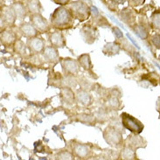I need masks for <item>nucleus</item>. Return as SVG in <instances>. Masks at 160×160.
<instances>
[{
  "label": "nucleus",
  "instance_id": "f257e3e1",
  "mask_svg": "<svg viewBox=\"0 0 160 160\" xmlns=\"http://www.w3.org/2000/svg\"><path fill=\"white\" fill-rule=\"evenodd\" d=\"M50 24L56 30H68L74 25V17L69 9L61 5L51 14Z\"/></svg>",
  "mask_w": 160,
  "mask_h": 160
},
{
  "label": "nucleus",
  "instance_id": "f03ea898",
  "mask_svg": "<svg viewBox=\"0 0 160 160\" xmlns=\"http://www.w3.org/2000/svg\"><path fill=\"white\" fill-rule=\"evenodd\" d=\"M69 11L72 13L74 18H76L79 21H85L87 20L91 14V9L86 2L82 0H77L71 2L68 4Z\"/></svg>",
  "mask_w": 160,
  "mask_h": 160
},
{
  "label": "nucleus",
  "instance_id": "7ed1b4c3",
  "mask_svg": "<svg viewBox=\"0 0 160 160\" xmlns=\"http://www.w3.org/2000/svg\"><path fill=\"white\" fill-rule=\"evenodd\" d=\"M104 140L113 147H121L122 143V134L119 130L112 126L107 127L103 131Z\"/></svg>",
  "mask_w": 160,
  "mask_h": 160
},
{
  "label": "nucleus",
  "instance_id": "20e7f679",
  "mask_svg": "<svg viewBox=\"0 0 160 160\" xmlns=\"http://www.w3.org/2000/svg\"><path fill=\"white\" fill-rule=\"evenodd\" d=\"M122 124L126 130H129L130 132L134 134H140L143 130V125L141 122L130 116L128 113L121 114Z\"/></svg>",
  "mask_w": 160,
  "mask_h": 160
},
{
  "label": "nucleus",
  "instance_id": "39448f33",
  "mask_svg": "<svg viewBox=\"0 0 160 160\" xmlns=\"http://www.w3.org/2000/svg\"><path fill=\"white\" fill-rule=\"evenodd\" d=\"M17 19L12 6L4 5L1 8V24L7 27H12Z\"/></svg>",
  "mask_w": 160,
  "mask_h": 160
},
{
  "label": "nucleus",
  "instance_id": "423d86ee",
  "mask_svg": "<svg viewBox=\"0 0 160 160\" xmlns=\"http://www.w3.org/2000/svg\"><path fill=\"white\" fill-rule=\"evenodd\" d=\"M30 21L39 33H45L50 30V26L48 24V21L40 13L31 15Z\"/></svg>",
  "mask_w": 160,
  "mask_h": 160
},
{
  "label": "nucleus",
  "instance_id": "0eeeda50",
  "mask_svg": "<svg viewBox=\"0 0 160 160\" xmlns=\"http://www.w3.org/2000/svg\"><path fill=\"white\" fill-rule=\"evenodd\" d=\"M61 65L63 72L66 74H71V75L78 74L81 66L78 60L76 61L71 58H64L61 60Z\"/></svg>",
  "mask_w": 160,
  "mask_h": 160
},
{
  "label": "nucleus",
  "instance_id": "6e6552de",
  "mask_svg": "<svg viewBox=\"0 0 160 160\" xmlns=\"http://www.w3.org/2000/svg\"><path fill=\"white\" fill-rule=\"evenodd\" d=\"M26 46L32 54H39V53L43 52L44 49L46 48L44 39L42 38L37 37V36L29 38L27 39Z\"/></svg>",
  "mask_w": 160,
  "mask_h": 160
},
{
  "label": "nucleus",
  "instance_id": "1a4fd4ad",
  "mask_svg": "<svg viewBox=\"0 0 160 160\" xmlns=\"http://www.w3.org/2000/svg\"><path fill=\"white\" fill-rule=\"evenodd\" d=\"M71 147H72V152L74 153V156L81 158V159L88 158L92 155V150L87 144H83V143H73Z\"/></svg>",
  "mask_w": 160,
  "mask_h": 160
},
{
  "label": "nucleus",
  "instance_id": "9d476101",
  "mask_svg": "<svg viewBox=\"0 0 160 160\" xmlns=\"http://www.w3.org/2000/svg\"><path fill=\"white\" fill-rule=\"evenodd\" d=\"M80 34L82 36V39L84 42H86L88 45L95 43V41L97 39V30L94 26L88 25L84 26L80 31Z\"/></svg>",
  "mask_w": 160,
  "mask_h": 160
},
{
  "label": "nucleus",
  "instance_id": "9b49d317",
  "mask_svg": "<svg viewBox=\"0 0 160 160\" xmlns=\"http://www.w3.org/2000/svg\"><path fill=\"white\" fill-rule=\"evenodd\" d=\"M57 49L58 48H54L52 46H48V47L45 48L42 54H43V58L46 62L50 63V64H55L57 62H59L60 55H59Z\"/></svg>",
  "mask_w": 160,
  "mask_h": 160
},
{
  "label": "nucleus",
  "instance_id": "f8f14e48",
  "mask_svg": "<svg viewBox=\"0 0 160 160\" xmlns=\"http://www.w3.org/2000/svg\"><path fill=\"white\" fill-rule=\"evenodd\" d=\"M49 41L52 47L56 48H62L66 46V39L61 31L56 30L48 35Z\"/></svg>",
  "mask_w": 160,
  "mask_h": 160
},
{
  "label": "nucleus",
  "instance_id": "ddd939ff",
  "mask_svg": "<svg viewBox=\"0 0 160 160\" xmlns=\"http://www.w3.org/2000/svg\"><path fill=\"white\" fill-rule=\"evenodd\" d=\"M18 40L16 32L11 29V27H7L6 29L2 30L1 32V43L4 46H12L14 45Z\"/></svg>",
  "mask_w": 160,
  "mask_h": 160
},
{
  "label": "nucleus",
  "instance_id": "4468645a",
  "mask_svg": "<svg viewBox=\"0 0 160 160\" xmlns=\"http://www.w3.org/2000/svg\"><path fill=\"white\" fill-rule=\"evenodd\" d=\"M18 31L22 36L26 37L27 39L37 36L39 32L32 23H23L18 27Z\"/></svg>",
  "mask_w": 160,
  "mask_h": 160
},
{
  "label": "nucleus",
  "instance_id": "2eb2a0df",
  "mask_svg": "<svg viewBox=\"0 0 160 160\" xmlns=\"http://www.w3.org/2000/svg\"><path fill=\"white\" fill-rule=\"evenodd\" d=\"M61 102L64 103L72 105L74 103L76 97L74 95V92L72 90V88L69 87H63L61 89Z\"/></svg>",
  "mask_w": 160,
  "mask_h": 160
},
{
  "label": "nucleus",
  "instance_id": "dca6fc26",
  "mask_svg": "<svg viewBox=\"0 0 160 160\" xmlns=\"http://www.w3.org/2000/svg\"><path fill=\"white\" fill-rule=\"evenodd\" d=\"M119 18L122 21L125 23L126 25L130 26V27L134 26L135 22H136V17H135L134 12H132V10L129 8H125L119 12Z\"/></svg>",
  "mask_w": 160,
  "mask_h": 160
},
{
  "label": "nucleus",
  "instance_id": "f3484780",
  "mask_svg": "<svg viewBox=\"0 0 160 160\" xmlns=\"http://www.w3.org/2000/svg\"><path fill=\"white\" fill-rule=\"evenodd\" d=\"M143 139L142 138H140L138 134L135 135H130L127 139L125 140L124 143V146L126 147H130L133 150H137L138 148H141L143 146Z\"/></svg>",
  "mask_w": 160,
  "mask_h": 160
},
{
  "label": "nucleus",
  "instance_id": "a211bd4d",
  "mask_svg": "<svg viewBox=\"0 0 160 160\" xmlns=\"http://www.w3.org/2000/svg\"><path fill=\"white\" fill-rule=\"evenodd\" d=\"M12 6L14 9V12H15L18 20H19V21L24 20L28 14V10L26 8V4H22L20 2H16Z\"/></svg>",
  "mask_w": 160,
  "mask_h": 160
},
{
  "label": "nucleus",
  "instance_id": "6ab92c4d",
  "mask_svg": "<svg viewBox=\"0 0 160 160\" xmlns=\"http://www.w3.org/2000/svg\"><path fill=\"white\" fill-rule=\"evenodd\" d=\"M121 45L117 43V42H109L107 43L102 48V52L105 55L108 56H113L117 55L121 51Z\"/></svg>",
  "mask_w": 160,
  "mask_h": 160
},
{
  "label": "nucleus",
  "instance_id": "aec40b11",
  "mask_svg": "<svg viewBox=\"0 0 160 160\" xmlns=\"http://www.w3.org/2000/svg\"><path fill=\"white\" fill-rule=\"evenodd\" d=\"M75 97H76L77 102H79L80 103L84 106H89L92 103V96L88 91L84 90V89L77 91Z\"/></svg>",
  "mask_w": 160,
  "mask_h": 160
},
{
  "label": "nucleus",
  "instance_id": "412c9836",
  "mask_svg": "<svg viewBox=\"0 0 160 160\" xmlns=\"http://www.w3.org/2000/svg\"><path fill=\"white\" fill-rule=\"evenodd\" d=\"M26 6L31 15L40 13L41 4L39 0H26Z\"/></svg>",
  "mask_w": 160,
  "mask_h": 160
},
{
  "label": "nucleus",
  "instance_id": "4be33fe9",
  "mask_svg": "<svg viewBox=\"0 0 160 160\" xmlns=\"http://www.w3.org/2000/svg\"><path fill=\"white\" fill-rule=\"evenodd\" d=\"M78 61L81 67H82L87 71H89L92 73V63H91L89 54H87V53L82 54L81 56L78 57Z\"/></svg>",
  "mask_w": 160,
  "mask_h": 160
},
{
  "label": "nucleus",
  "instance_id": "5701e85b",
  "mask_svg": "<svg viewBox=\"0 0 160 160\" xmlns=\"http://www.w3.org/2000/svg\"><path fill=\"white\" fill-rule=\"evenodd\" d=\"M131 28H132V30L134 32L135 34L138 35L140 39H148V37H149V32H148L147 29L145 28V26H144L141 25V24H138V25H136V24H135L134 26H132Z\"/></svg>",
  "mask_w": 160,
  "mask_h": 160
},
{
  "label": "nucleus",
  "instance_id": "b1692460",
  "mask_svg": "<svg viewBox=\"0 0 160 160\" xmlns=\"http://www.w3.org/2000/svg\"><path fill=\"white\" fill-rule=\"evenodd\" d=\"M121 158L122 159H135L136 158L135 150L124 146L121 151Z\"/></svg>",
  "mask_w": 160,
  "mask_h": 160
},
{
  "label": "nucleus",
  "instance_id": "393cba45",
  "mask_svg": "<svg viewBox=\"0 0 160 160\" xmlns=\"http://www.w3.org/2000/svg\"><path fill=\"white\" fill-rule=\"evenodd\" d=\"M26 48L27 46H26V44L22 41L21 39H18L17 41L14 44V50L15 52H17L18 54L19 55H26Z\"/></svg>",
  "mask_w": 160,
  "mask_h": 160
},
{
  "label": "nucleus",
  "instance_id": "a878e982",
  "mask_svg": "<svg viewBox=\"0 0 160 160\" xmlns=\"http://www.w3.org/2000/svg\"><path fill=\"white\" fill-rule=\"evenodd\" d=\"M152 26L157 31H160V12H155L151 17Z\"/></svg>",
  "mask_w": 160,
  "mask_h": 160
},
{
  "label": "nucleus",
  "instance_id": "bb28decb",
  "mask_svg": "<svg viewBox=\"0 0 160 160\" xmlns=\"http://www.w3.org/2000/svg\"><path fill=\"white\" fill-rule=\"evenodd\" d=\"M62 85L64 87H69V88H74L77 85L76 79L74 78L71 74H67L66 77L62 80Z\"/></svg>",
  "mask_w": 160,
  "mask_h": 160
},
{
  "label": "nucleus",
  "instance_id": "cd10ccee",
  "mask_svg": "<svg viewBox=\"0 0 160 160\" xmlns=\"http://www.w3.org/2000/svg\"><path fill=\"white\" fill-rule=\"evenodd\" d=\"M74 153L70 152L68 151H62L60 152L59 153H57L55 155V158L56 159H74Z\"/></svg>",
  "mask_w": 160,
  "mask_h": 160
},
{
  "label": "nucleus",
  "instance_id": "c85d7f7f",
  "mask_svg": "<svg viewBox=\"0 0 160 160\" xmlns=\"http://www.w3.org/2000/svg\"><path fill=\"white\" fill-rule=\"evenodd\" d=\"M108 105L109 108H113V109H119L120 107V102L118 100V97L111 95L108 99Z\"/></svg>",
  "mask_w": 160,
  "mask_h": 160
},
{
  "label": "nucleus",
  "instance_id": "c756f323",
  "mask_svg": "<svg viewBox=\"0 0 160 160\" xmlns=\"http://www.w3.org/2000/svg\"><path fill=\"white\" fill-rule=\"evenodd\" d=\"M152 43L153 44V46L157 48V49H160V34L156 33L152 37Z\"/></svg>",
  "mask_w": 160,
  "mask_h": 160
},
{
  "label": "nucleus",
  "instance_id": "7c9ffc66",
  "mask_svg": "<svg viewBox=\"0 0 160 160\" xmlns=\"http://www.w3.org/2000/svg\"><path fill=\"white\" fill-rule=\"evenodd\" d=\"M112 32H113V34L116 36V38H117V39H122V37H123L122 32V31L120 30L118 27H113Z\"/></svg>",
  "mask_w": 160,
  "mask_h": 160
},
{
  "label": "nucleus",
  "instance_id": "2f4dec72",
  "mask_svg": "<svg viewBox=\"0 0 160 160\" xmlns=\"http://www.w3.org/2000/svg\"><path fill=\"white\" fill-rule=\"evenodd\" d=\"M129 4L133 6V7H137V6H139L141 4H143L144 3V0H128Z\"/></svg>",
  "mask_w": 160,
  "mask_h": 160
},
{
  "label": "nucleus",
  "instance_id": "473e14b6",
  "mask_svg": "<svg viewBox=\"0 0 160 160\" xmlns=\"http://www.w3.org/2000/svg\"><path fill=\"white\" fill-rule=\"evenodd\" d=\"M53 3H55L57 4H60V5H67V4H69L70 0H52Z\"/></svg>",
  "mask_w": 160,
  "mask_h": 160
},
{
  "label": "nucleus",
  "instance_id": "72a5a7b5",
  "mask_svg": "<svg viewBox=\"0 0 160 160\" xmlns=\"http://www.w3.org/2000/svg\"><path fill=\"white\" fill-rule=\"evenodd\" d=\"M112 1L114 2V3H116L117 4H123L126 0H112Z\"/></svg>",
  "mask_w": 160,
  "mask_h": 160
},
{
  "label": "nucleus",
  "instance_id": "f704fd0d",
  "mask_svg": "<svg viewBox=\"0 0 160 160\" xmlns=\"http://www.w3.org/2000/svg\"><path fill=\"white\" fill-rule=\"evenodd\" d=\"M157 109L160 112V97L157 101Z\"/></svg>",
  "mask_w": 160,
  "mask_h": 160
},
{
  "label": "nucleus",
  "instance_id": "c9c22d12",
  "mask_svg": "<svg viewBox=\"0 0 160 160\" xmlns=\"http://www.w3.org/2000/svg\"><path fill=\"white\" fill-rule=\"evenodd\" d=\"M4 1H7V2H12L13 0H4Z\"/></svg>",
  "mask_w": 160,
  "mask_h": 160
}]
</instances>
